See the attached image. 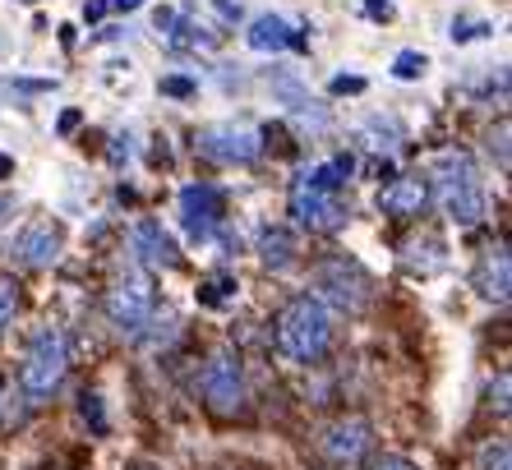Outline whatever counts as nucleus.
I'll return each instance as SVG.
<instances>
[{"mask_svg": "<svg viewBox=\"0 0 512 470\" xmlns=\"http://www.w3.org/2000/svg\"><path fill=\"white\" fill-rule=\"evenodd\" d=\"M250 47L263 51V56H273V51L291 47V28H286V19H277V14L254 19V24H250Z\"/></svg>", "mask_w": 512, "mask_h": 470, "instance_id": "nucleus-15", "label": "nucleus"}, {"mask_svg": "<svg viewBox=\"0 0 512 470\" xmlns=\"http://www.w3.org/2000/svg\"><path fill=\"white\" fill-rule=\"evenodd\" d=\"M480 470H508V443H485L480 447Z\"/></svg>", "mask_w": 512, "mask_h": 470, "instance_id": "nucleus-20", "label": "nucleus"}, {"mask_svg": "<svg viewBox=\"0 0 512 470\" xmlns=\"http://www.w3.org/2000/svg\"><path fill=\"white\" fill-rule=\"evenodd\" d=\"M425 65H429V60L420 56V51H402V56H397V65H393V74H397V79H420V74H425Z\"/></svg>", "mask_w": 512, "mask_h": 470, "instance_id": "nucleus-19", "label": "nucleus"}, {"mask_svg": "<svg viewBox=\"0 0 512 470\" xmlns=\"http://www.w3.org/2000/svg\"><path fill=\"white\" fill-rule=\"evenodd\" d=\"M153 305H157V286H153V277L139 268L120 272L107 291V318L120 332H139L143 323L153 318Z\"/></svg>", "mask_w": 512, "mask_h": 470, "instance_id": "nucleus-3", "label": "nucleus"}, {"mask_svg": "<svg viewBox=\"0 0 512 470\" xmlns=\"http://www.w3.org/2000/svg\"><path fill=\"white\" fill-rule=\"evenodd\" d=\"M79 411H84L88 420H93V429H97V434L107 429V415H102V397H97V392H84V401H79Z\"/></svg>", "mask_w": 512, "mask_h": 470, "instance_id": "nucleus-22", "label": "nucleus"}, {"mask_svg": "<svg viewBox=\"0 0 512 470\" xmlns=\"http://www.w3.org/2000/svg\"><path fill=\"white\" fill-rule=\"evenodd\" d=\"M277 346L296 365H319L333 346V318L314 295H296L277 318Z\"/></svg>", "mask_w": 512, "mask_h": 470, "instance_id": "nucleus-1", "label": "nucleus"}, {"mask_svg": "<svg viewBox=\"0 0 512 470\" xmlns=\"http://www.w3.org/2000/svg\"><path fill=\"white\" fill-rule=\"evenodd\" d=\"M425 199H429V180L425 176H397L393 185L383 189L379 208L393 212V217H416V212H425Z\"/></svg>", "mask_w": 512, "mask_h": 470, "instance_id": "nucleus-12", "label": "nucleus"}, {"mask_svg": "<svg viewBox=\"0 0 512 470\" xmlns=\"http://www.w3.org/2000/svg\"><path fill=\"white\" fill-rule=\"evenodd\" d=\"M314 282H319V300L323 309H346V314H360V309L370 305V277L356 268V263L346 259H328L319 263V272H314Z\"/></svg>", "mask_w": 512, "mask_h": 470, "instance_id": "nucleus-4", "label": "nucleus"}, {"mask_svg": "<svg viewBox=\"0 0 512 470\" xmlns=\"http://www.w3.org/2000/svg\"><path fill=\"white\" fill-rule=\"evenodd\" d=\"M194 148L203 157H213V162H254L263 143L245 125H208V130L194 134Z\"/></svg>", "mask_w": 512, "mask_h": 470, "instance_id": "nucleus-6", "label": "nucleus"}, {"mask_svg": "<svg viewBox=\"0 0 512 470\" xmlns=\"http://www.w3.org/2000/svg\"><path fill=\"white\" fill-rule=\"evenodd\" d=\"M111 5H116V10H139L143 0H111Z\"/></svg>", "mask_w": 512, "mask_h": 470, "instance_id": "nucleus-29", "label": "nucleus"}, {"mask_svg": "<svg viewBox=\"0 0 512 470\" xmlns=\"http://www.w3.org/2000/svg\"><path fill=\"white\" fill-rule=\"evenodd\" d=\"M5 176H14V162H10V157H0V180H5Z\"/></svg>", "mask_w": 512, "mask_h": 470, "instance_id": "nucleus-30", "label": "nucleus"}, {"mask_svg": "<svg viewBox=\"0 0 512 470\" xmlns=\"http://www.w3.org/2000/svg\"><path fill=\"white\" fill-rule=\"evenodd\" d=\"M370 424L365 420H337L328 434H323V452H328V461H337V466H351V461H360L365 452H370Z\"/></svg>", "mask_w": 512, "mask_h": 470, "instance_id": "nucleus-8", "label": "nucleus"}, {"mask_svg": "<svg viewBox=\"0 0 512 470\" xmlns=\"http://www.w3.org/2000/svg\"><path fill=\"white\" fill-rule=\"evenodd\" d=\"M14 309H19V286L14 277H0V332L14 323Z\"/></svg>", "mask_w": 512, "mask_h": 470, "instance_id": "nucleus-18", "label": "nucleus"}, {"mask_svg": "<svg viewBox=\"0 0 512 470\" xmlns=\"http://www.w3.org/2000/svg\"><path fill=\"white\" fill-rule=\"evenodd\" d=\"M439 199H443V212H448L457 226H476V222H485V212H489L485 189H480L476 180H462V185H439Z\"/></svg>", "mask_w": 512, "mask_h": 470, "instance_id": "nucleus-10", "label": "nucleus"}, {"mask_svg": "<svg viewBox=\"0 0 512 470\" xmlns=\"http://www.w3.org/2000/svg\"><path fill=\"white\" fill-rule=\"evenodd\" d=\"M370 470H420L411 457H397V452H383V457H374Z\"/></svg>", "mask_w": 512, "mask_h": 470, "instance_id": "nucleus-24", "label": "nucleus"}, {"mask_svg": "<svg viewBox=\"0 0 512 470\" xmlns=\"http://www.w3.org/2000/svg\"><path fill=\"white\" fill-rule=\"evenodd\" d=\"M236 277H227V272H217V277H208V282L199 286V305H208V309H222L227 300H236Z\"/></svg>", "mask_w": 512, "mask_h": 470, "instance_id": "nucleus-17", "label": "nucleus"}, {"mask_svg": "<svg viewBox=\"0 0 512 470\" xmlns=\"http://www.w3.org/2000/svg\"><path fill=\"white\" fill-rule=\"evenodd\" d=\"M333 93L342 97V93H365V79L360 74H337L333 79Z\"/></svg>", "mask_w": 512, "mask_h": 470, "instance_id": "nucleus-25", "label": "nucleus"}, {"mask_svg": "<svg viewBox=\"0 0 512 470\" xmlns=\"http://www.w3.org/2000/svg\"><path fill=\"white\" fill-rule=\"evenodd\" d=\"M162 93L167 97H194L199 93V83L185 79V74H167V79H162Z\"/></svg>", "mask_w": 512, "mask_h": 470, "instance_id": "nucleus-21", "label": "nucleus"}, {"mask_svg": "<svg viewBox=\"0 0 512 470\" xmlns=\"http://www.w3.org/2000/svg\"><path fill=\"white\" fill-rule=\"evenodd\" d=\"M134 249H139V259L148 263V268H171V263H176V240H171L157 222H139Z\"/></svg>", "mask_w": 512, "mask_h": 470, "instance_id": "nucleus-13", "label": "nucleus"}, {"mask_svg": "<svg viewBox=\"0 0 512 470\" xmlns=\"http://www.w3.org/2000/svg\"><path fill=\"white\" fill-rule=\"evenodd\" d=\"M199 388H203V401L213 406V411L231 415L240 411V401H245V374H240V360L227 351H217L199 374Z\"/></svg>", "mask_w": 512, "mask_h": 470, "instance_id": "nucleus-5", "label": "nucleus"}, {"mask_svg": "<svg viewBox=\"0 0 512 470\" xmlns=\"http://www.w3.org/2000/svg\"><path fill=\"white\" fill-rule=\"evenodd\" d=\"M102 14H107V0H88V5H84V19H88V24H97Z\"/></svg>", "mask_w": 512, "mask_h": 470, "instance_id": "nucleus-27", "label": "nucleus"}, {"mask_svg": "<svg viewBox=\"0 0 512 470\" xmlns=\"http://www.w3.org/2000/svg\"><path fill=\"white\" fill-rule=\"evenodd\" d=\"M70 369V346H65V332L60 328H42L28 346L24 374H19V388L28 401H47L60 388V378Z\"/></svg>", "mask_w": 512, "mask_h": 470, "instance_id": "nucleus-2", "label": "nucleus"}, {"mask_svg": "<svg viewBox=\"0 0 512 470\" xmlns=\"http://www.w3.org/2000/svg\"><path fill=\"white\" fill-rule=\"evenodd\" d=\"M79 125H84V111H79V106H70V111H60L56 134H60V139H70V134L79 130Z\"/></svg>", "mask_w": 512, "mask_h": 470, "instance_id": "nucleus-23", "label": "nucleus"}, {"mask_svg": "<svg viewBox=\"0 0 512 470\" xmlns=\"http://www.w3.org/2000/svg\"><path fill=\"white\" fill-rule=\"evenodd\" d=\"M291 212H296L300 226H310V231H337L346 222V212L337 208L333 194H319V189H305L296 180L291 185Z\"/></svg>", "mask_w": 512, "mask_h": 470, "instance_id": "nucleus-7", "label": "nucleus"}, {"mask_svg": "<svg viewBox=\"0 0 512 470\" xmlns=\"http://www.w3.org/2000/svg\"><path fill=\"white\" fill-rule=\"evenodd\" d=\"M476 286L480 295H489V300H508V286H512V272H508V245H494L485 254V263H480L476 272Z\"/></svg>", "mask_w": 512, "mask_h": 470, "instance_id": "nucleus-14", "label": "nucleus"}, {"mask_svg": "<svg viewBox=\"0 0 512 470\" xmlns=\"http://www.w3.org/2000/svg\"><path fill=\"white\" fill-rule=\"evenodd\" d=\"M14 254H19V263H28V268H51V263L60 259V226L56 222H33L19 240H14Z\"/></svg>", "mask_w": 512, "mask_h": 470, "instance_id": "nucleus-9", "label": "nucleus"}, {"mask_svg": "<svg viewBox=\"0 0 512 470\" xmlns=\"http://www.w3.org/2000/svg\"><path fill=\"white\" fill-rule=\"evenodd\" d=\"M259 259H263V268H273V272L291 268V259H296V240H291L286 231H263Z\"/></svg>", "mask_w": 512, "mask_h": 470, "instance_id": "nucleus-16", "label": "nucleus"}, {"mask_svg": "<svg viewBox=\"0 0 512 470\" xmlns=\"http://www.w3.org/2000/svg\"><path fill=\"white\" fill-rule=\"evenodd\" d=\"M217 212H222V194L213 185H185L180 189V222L190 226L194 235H203L208 226L217 222Z\"/></svg>", "mask_w": 512, "mask_h": 470, "instance_id": "nucleus-11", "label": "nucleus"}, {"mask_svg": "<svg viewBox=\"0 0 512 470\" xmlns=\"http://www.w3.org/2000/svg\"><path fill=\"white\" fill-rule=\"evenodd\" d=\"M365 10H370L374 19H383V24L393 19V5H388V0H365Z\"/></svg>", "mask_w": 512, "mask_h": 470, "instance_id": "nucleus-26", "label": "nucleus"}, {"mask_svg": "<svg viewBox=\"0 0 512 470\" xmlns=\"http://www.w3.org/2000/svg\"><path fill=\"white\" fill-rule=\"evenodd\" d=\"M499 166L508 171V125H499Z\"/></svg>", "mask_w": 512, "mask_h": 470, "instance_id": "nucleus-28", "label": "nucleus"}]
</instances>
